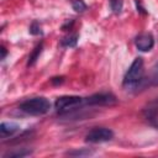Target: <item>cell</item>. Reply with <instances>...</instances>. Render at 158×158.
Returning a JSON list of instances; mask_svg holds the SVG:
<instances>
[{
	"mask_svg": "<svg viewBox=\"0 0 158 158\" xmlns=\"http://www.w3.org/2000/svg\"><path fill=\"white\" fill-rule=\"evenodd\" d=\"M143 75H144V68H143V58L137 57L132 64L130 65V68L127 69L125 77H123V81L122 85L126 90H133L136 89L143 80Z\"/></svg>",
	"mask_w": 158,
	"mask_h": 158,
	"instance_id": "cell-1",
	"label": "cell"
},
{
	"mask_svg": "<svg viewBox=\"0 0 158 158\" xmlns=\"http://www.w3.org/2000/svg\"><path fill=\"white\" fill-rule=\"evenodd\" d=\"M20 110L32 116H41L51 110V102L43 96H37L21 102Z\"/></svg>",
	"mask_w": 158,
	"mask_h": 158,
	"instance_id": "cell-2",
	"label": "cell"
},
{
	"mask_svg": "<svg viewBox=\"0 0 158 158\" xmlns=\"http://www.w3.org/2000/svg\"><path fill=\"white\" fill-rule=\"evenodd\" d=\"M112 137H114V132L110 128L95 127L85 135V141L88 143H102L112 139Z\"/></svg>",
	"mask_w": 158,
	"mask_h": 158,
	"instance_id": "cell-3",
	"label": "cell"
},
{
	"mask_svg": "<svg viewBox=\"0 0 158 158\" xmlns=\"http://www.w3.org/2000/svg\"><path fill=\"white\" fill-rule=\"evenodd\" d=\"M83 102H84V99L80 98V96L64 95V96H59L56 100L54 107H56L57 111H69V110H73V109L78 107Z\"/></svg>",
	"mask_w": 158,
	"mask_h": 158,
	"instance_id": "cell-4",
	"label": "cell"
},
{
	"mask_svg": "<svg viewBox=\"0 0 158 158\" xmlns=\"http://www.w3.org/2000/svg\"><path fill=\"white\" fill-rule=\"evenodd\" d=\"M116 96L111 93H98L84 100V102L90 106H111L116 104Z\"/></svg>",
	"mask_w": 158,
	"mask_h": 158,
	"instance_id": "cell-5",
	"label": "cell"
},
{
	"mask_svg": "<svg viewBox=\"0 0 158 158\" xmlns=\"http://www.w3.org/2000/svg\"><path fill=\"white\" fill-rule=\"evenodd\" d=\"M135 44L138 51L141 52H148L153 48L154 46V38L151 33H141L136 37Z\"/></svg>",
	"mask_w": 158,
	"mask_h": 158,
	"instance_id": "cell-6",
	"label": "cell"
},
{
	"mask_svg": "<svg viewBox=\"0 0 158 158\" xmlns=\"http://www.w3.org/2000/svg\"><path fill=\"white\" fill-rule=\"evenodd\" d=\"M19 130V126L14 122H2L0 125V135L1 138H6L9 136H12Z\"/></svg>",
	"mask_w": 158,
	"mask_h": 158,
	"instance_id": "cell-7",
	"label": "cell"
},
{
	"mask_svg": "<svg viewBox=\"0 0 158 158\" xmlns=\"http://www.w3.org/2000/svg\"><path fill=\"white\" fill-rule=\"evenodd\" d=\"M42 43H40V44H37L36 46V48L33 49V52L30 54V57H28V62H27V65H33L35 63H36V60L38 59V57H40V54H41V52H42Z\"/></svg>",
	"mask_w": 158,
	"mask_h": 158,
	"instance_id": "cell-8",
	"label": "cell"
},
{
	"mask_svg": "<svg viewBox=\"0 0 158 158\" xmlns=\"http://www.w3.org/2000/svg\"><path fill=\"white\" fill-rule=\"evenodd\" d=\"M78 42V36L77 35H70V36H67L62 40L60 44L64 46V47H74Z\"/></svg>",
	"mask_w": 158,
	"mask_h": 158,
	"instance_id": "cell-9",
	"label": "cell"
},
{
	"mask_svg": "<svg viewBox=\"0 0 158 158\" xmlns=\"http://www.w3.org/2000/svg\"><path fill=\"white\" fill-rule=\"evenodd\" d=\"M122 6H123L122 0H110V7L115 14H120L122 10Z\"/></svg>",
	"mask_w": 158,
	"mask_h": 158,
	"instance_id": "cell-10",
	"label": "cell"
},
{
	"mask_svg": "<svg viewBox=\"0 0 158 158\" xmlns=\"http://www.w3.org/2000/svg\"><path fill=\"white\" fill-rule=\"evenodd\" d=\"M72 6L77 12H83L86 10V5L83 0H73L72 1Z\"/></svg>",
	"mask_w": 158,
	"mask_h": 158,
	"instance_id": "cell-11",
	"label": "cell"
},
{
	"mask_svg": "<svg viewBox=\"0 0 158 158\" xmlns=\"http://www.w3.org/2000/svg\"><path fill=\"white\" fill-rule=\"evenodd\" d=\"M31 153V151H16V152H9L4 156V158H19V157H25V156H28Z\"/></svg>",
	"mask_w": 158,
	"mask_h": 158,
	"instance_id": "cell-12",
	"label": "cell"
},
{
	"mask_svg": "<svg viewBox=\"0 0 158 158\" xmlns=\"http://www.w3.org/2000/svg\"><path fill=\"white\" fill-rule=\"evenodd\" d=\"M149 80L152 81V84L158 85V63L153 67V72H152V75H151V79Z\"/></svg>",
	"mask_w": 158,
	"mask_h": 158,
	"instance_id": "cell-13",
	"label": "cell"
},
{
	"mask_svg": "<svg viewBox=\"0 0 158 158\" xmlns=\"http://www.w3.org/2000/svg\"><path fill=\"white\" fill-rule=\"evenodd\" d=\"M30 33H31V35H41V33H42L38 22H33V23L30 26Z\"/></svg>",
	"mask_w": 158,
	"mask_h": 158,
	"instance_id": "cell-14",
	"label": "cell"
},
{
	"mask_svg": "<svg viewBox=\"0 0 158 158\" xmlns=\"http://www.w3.org/2000/svg\"><path fill=\"white\" fill-rule=\"evenodd\" d=\"M93 152L91 151H89V149H85V151H83V149H79V151H72V152H68V154L69 156H89V154H91Z\"/></svg>",
	"mask_w": 158,
	"mask_h": 158,
	"instance_id": "cell-15",
	"label": "cell"
},
{
	"mask_svg": "<svg viewBox=\"0 0 158 158\" xmlns=\"http://www.w3.org/2000/svg\"><path fill=\"white\" fill-rule=\"evenodd\" d=\"M63 80H64V78L63 77H59V78H53L51 81H52V84H62L63 83Z\"/></svg>",
	"mask_w": 158,
	"mask_h": 158,
	"instance_id": "cell-16",
	"label": "cell"
},
{
	"mask_svg": "<svg viewBox=\"0 0 158 158\" xmlns=\"http://www.w3.org/2000/svg\"><path fill=\"white\" fill-rule=\"evenodd\" d=\"M149 120H151L156 126H158V114H153L152 116H149Z\"/></svg>",
	"mask_w": 158,
	"mask_h": 158,
	"instance_id": "cell-17",
	"label": "cell"
},
{
	"mask_svg": "<svg viewBox=\"0 0 158 158\" xmlns=\"http://www.w3.org/2000/svg\"><path fill=\"white\" fill-rule=\"evenodd\" d=\"M1 53H2V56H1V59H4V58L6 57V48H5L4 46H1Z\"/></svg>",
	"mask_w": 158,
	"mask_h": 158,
	"instance_id": "cell-18",
	"label": "cell"
}]
</instances>
